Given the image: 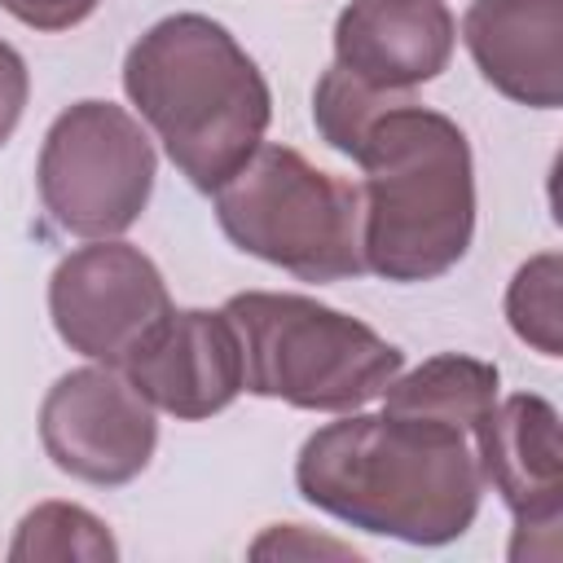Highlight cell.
<instances>
[{
    "mask_svg": "<svg viewBox=\"0 0 563 563\" xmlns=\"http://www.w3.org/2000/svg\"><path fill=\"white\" fill-rule=\"evenodd\" d=\"M101 0H0L9 18H18L31 31H70L97 13Z\"/></svg>",
    "mask_w": 563,
    "mask_h": 563,
    "instance_id": "e0dca14e",
    "label": "cell"
},
{
    "mask_svg": "<svg viewBox=\"0 0 563 563\" xmlns=\"http://www.w3.org/2000/svg\"><path fill=\"white\" fill-rule=\"evenodd\" d=\"M506 321L519 343L541 356H563V255L541 251L515 268L506 286Z\"/></svg>",
    "mask_w": 563,
    "mask_h": 563,
    "instance_id": "9a60e30c",
    "label": "cell"
},
{
    "mask_svg": "<svg viewBox=\"0 0 563 563\" xmlns=\"http://www.w3.org/2000/svg\"><path fill=\"white\" fill-rule=\"evenodd\" d=\"M295 488L347 528L405 545H449L471 532L484 475L466 431L352 409L303 440Z\"/></svg>",
    "mask_w": 563,
    "mask_h": 563,
    "instance_id": "6da1fadb",
    "label": "cell"
},
{
    "mask_svg": "<svg viewBox=\"0 0 563 563\" xmlns=\"http://www.w3.org/2000/svg\"><path fill=\"white\" fill-rule=\"evenodd\" d=\"M123 92L176 172L202 194L255 154L273 119L264 70L207 13L158 18L123 57Z\"/></svg>",
    "mask_w": 563,
    "mask_h": 563,
    "instance_id": "3957f363",
    "label": "cell"
},
{
    "mask_svg": "<svg viewBox=\"0 0 563 563\" xmlns=\"http://www.w3.org/2000/svg\"><path fill=\"white\" fill-rule=\"evenodd\" d=\"M224 238L295 273L299 282L361 277V194L352 180L312 167L299 150L260 141L255 154L211 189Z\"/></svg>",
    "mask_w": 563,
    "mask_h": 563,
    "instance_id": "5b68a950",
    "label": "cell"
},
{
    "mask_svg": "<svg viewBox=\"0 0 563 563\" xmlns=\"http://www.w3.org/2000/svg\"><path fill=\"white\" fill-rule=\"evenodd\" d=\"M242 343V391L312 413H352L383 396L405 352L374 325L286 290H242L224 303Z\"/></svg>",
    "mask_w": 563,
    "mask_h": 563,
    "instance_id": "277c9868",
    "label": "cell"
},
{
    "mask_svg": "<svg viewBox=\"0 0 563 563\" xmlns=\"http://www.w3.org/2000/svg\"><path fill=\"white\" fill-rule=\"evenodd\" d=\"M119 374L154 409L202 422L242 396V343L224 308H172L132 347Z\"/></svg>",
    "mask_w": 563,
    "mask_h": 563,
    "instance_id": "30bf717a",
    "label": "cell"
},
{
    "mask_svg": "<svg viewBox=\"0 0 563 563\" xmlns=\"http://www.w3.org/2000/svg\"><path fill=\"white\" fill-rule=\"evenodd\" d=\"M497 387H501V374L493 361L440 352V356L422 361L418 369L396 374L383 387V413L471 431L497 405Z\"/></svg>",
    "mask_w": 563,
    "mask_h": 563,
    "instance_id": "4fadbf2b",
    "label": "cell"
},
{
    "mask_svg": "<svg viewBox=\"0 0 563 563\" xmlns=\"http://www.w3.org/2000/svg\"><path fill=\"white\" fill-rule=\"evenodd\" d=\"M9 559L13 563H66V559L114 563L119 545L92 510H84L75 501H40L35 510H26L18 519Z\"/></svg>",
    "mask_w": 563,
    "mask_h": 563,
    "instance_id": "5bb4252c",
    "label": "cell"
},
{
    "mask_svg": "<svg viewBox=\"0 0 563 563\" xmlns=\"http://www.w3.org/2000/svg\"><path fill=\"white\" fill-rule=\"evenodd\" d=\"M462 40L501 97L532 110L563 106V0H471Z\"/></svg>",
    "mask_w": 563,
    "mask_h": 563,
    "instance_id": "7c38bea8",
    "label": "cell"
},
{
    "mask_svg": "<svg viewBox=\"0 0 563 563\" xmlns=\"http://www.w3.org/2000/svg\"><path fill=\"white\" fill-rule=\"evenodd\" d=\"M457 22L444 0H347L334 22V66L374 92H409L444 75Z\"/></svg>",
    "mask_w": 563,
    "mask_h": 563,
    "instance_id": "8fae6325",
    "label": "cell"
},
{
    "mask_svg": "<svg viewBox=\"0 0 563 563\" xmlns=\"http://www.w3.org/2000/svg\"><path fill=\"white\" fill-rule=\"evenodd\" d=\"M40 444L62 475L92 488H119L150 466L158 418L114 365L92 361L48 387L40 405Z\"/></svg>",
    "mask_w": 563,
    "mask_h": 563,
    "instance_id": "ba28073f",
    "label": "cell"
},
{
    "mask_svg": "<svg viewBox=\"0 0 563 563\" xmlns=\"http://www.w3.org/2000/svg\"><path fill=\"white\" fill-rule=\"evenodd\" d=\"M167 312L172 295L158 264L119 238H97L62 255L48 277V317L57 339L97 365L119 369Z\"/></svg>",
    "mask_w": 563,
    "mask_h": 563,
    "instance_id": "52a82bcc",
    "label": "cell"
},
{
    "mask_svg": "<svg viewBox=\"0 0 563 563\" xmlns=\"http://www.w3.org/2000/svg\"><path fill=\"white\" fill-rule=\"evenodd\" d=\"M158 176L145 128L114 101L66 106L40 145L35 189L48 220L75 238H119L150 207Z\"/></svg>",
    "mask_w": 563,
    "mask_h": 563,
    "instance_id": "8992f818",
    "label": "cell"
},
{
    "mask_svg": "<svg viewBox=\"0 0 563 563\" xmlns=\"http://www.w3.org/2000/svg\"><path fill=\"white\" fill-rule=\"evenodd\" d=\"M312 554L361 559L352 545H339V541H325V537H308L299 523H277V528H268V532L251 545V559H312Z\"/></svg>",
    "mask_w": 563,
    "mask_h": 563,
    "instance_id": "2e32d148",
    "label": "cell"
},
{
    "mask_svg": "<svg viewBox=\"0 0 563 563\" xmlns=\"http://www.w3.org/2000/svg\"><path fill=\"white\" fill-rule=\"evenodd\" d=\"M26 97H31L26 62H22V53L13 44L0 40V145L18 132L22 110H26Z\"/></svg>",
    "mask_w": 563,
    "mask_h": 563,
    "instance_id": "ac0fdd59",
    "label": "cell"
},
{
    "mask_svg": "<svg viewBox=\"0 0 563 563\" xmlns=\"http://www.w3.org/2000/svg\"><path fill=\"white\" fill-rule=\"evenodd\" d=\"M475 462L484 484L515 515L510 554L528 537H545L559 550L563 523V435L559 409L537 391H515L497 400L475 427Z\"/></svg>",
    "mask_w": 563,
    "mask_h": 563,
    "instance_id": "9c48e42d",
    "label": "cell"
},
{
    "mask_svg": "<svg viewBox=\"0 0 563 563\" xmlns=\"http://www.w3.org/2000/svg\"><path fill=\"white\" fill-rule=\"evenodd\" d=\"M365 273L413 286L444 277L475 238V158L466 132L409 97L378 110L356 136Z\"/></svg>",
    "mask_w": 563,
    "mask_h": 563,
    "instance_id": "7a4b0ae2",
    "label": "cell"
}]
</instances>
